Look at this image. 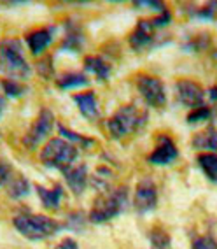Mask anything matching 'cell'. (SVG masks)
Here are the masks:
<instances>
[{
  "mask_svg": "<svg viewBox=\"0 0 217 249\" xmlns=\"http://www.w3.org/2000/svg\"><path fill=\"white\" fill-rule=\"evenodd\" d=\"M0 72L13 81L28 79L32 69L23 54V44L19 39L7 37L0 42Z\"/></svg>",
  "mask_w": 217,
  "mask_h": 249,
  "instance_id": "obj_1",
  "label": "cell"
},
{
  "mask_svg": "<svg viewBox=\"0 0 217 249\" xmlns=\"http://www.w3.org/2000/svg\"><path fill=\"white\" fill-rule=\"evenodd\" d=\"M13 225L28 240H44L48 237L56 235L63 228L62 223H58L56 219L30 213H21L18 216H14Z\"/></svg>",
  "mask_w": 217,
  "mask_h": 249,
  "instance_id": "obj_2",
  "label": "cell"
},
{
  "mask_svg": "<svg viewBox=\"0 0 217 249\" xmlns=\"http://www.w3.org/2000/svg\"><path fill=\"white\" fill-rule=\"evenodd\" d=\"M128 205V188L119 186L114 190L102 192L93 204V209L89 213L91 223H105L112 218L119 216Z\"/></svg>",
  "mask_w": 217,
  "mask_h": 249,
  "instance_id": "obj_3",
  "label": "cell"
},
{
  "mask_svg": "<svg viewBox=\"0 0 217 249\" xmlns=\"http://www.w3.org/2000/svg\"><path fill=\"white\" fill-rule=\"evenodd\" d=\"M147 112L142 111L140 107L133 106H123L121 109L114 112L107 121V128L111 132L114 139H123L130 134H135L147 123Z\"/></svg>",
  "mask_w": 217,
  "mask_h": 249,
  "instance_id": "obj_4",
  "label": "cell"
},
{
  "mask_svg": "<svg viewBox=\"0 0 217 249\" xmlns=\"http://www.w3.org/2000/svg\"><path fill=\"white\" fill-rule=\"evenodd\" d=\"M77 146L70 144L65 139H51L40 151V161L46 167L58 169L62 172H67L74 167V161L77 160Z\"/></svg>",
  "mask_w": 217,
  "mask_h": 249,
  "instance_id": "obj_5",
  "label": "cell"
},
{
  "mask_svg": "<svg viewBox=\"0 0 217 249\" xmlns=\"http://www.w3.org/2000/svg\"><path fill=\"white\" fill-rule=\"evenodd\" d=\"M54 126V114L49 109H40L37 120L33 121V124L30 126V130L27 132V135L23 137V146L27 149H35L49 134Z\"/></svg>",
  "mask_w": 217,
  "mask_h": 249,
  "instance_id": "obj_6",
  "label": "cell"
},
{
  "mask_svg": "<svg viewBox=\"0 0 217 249\" xmlns=\"http://www.w3.org/2000/svg\"><path fill=\"white\" fill-rule=\"evenodd\" d=\"M138 93L151 107L161 109L167 104V91H165L163 81L154 76H140L137 81Z\"/></svg>",
  "mask_w": 217,
  "mask_h": 249,
  "instance_id": "obj_7",
  "label": "cell"
},
{
  "mask_svg": "<svg viewBox=\"0 0 217 249\" xmlns=\"http://www.w3.org/2000/svg\"><path fill=\"white\" fill-rule=\"evenodd\" d=\"M133 205L140 214H147L156 209L158 205V188L154 181L149 178H144L137 182L135 186V195H133Z\"/></svg>",
  "mask_w": 217,
  "mask_h": 249,
  "instance_id": "obj_8",
  "label": "cell"
},
{
  "mask_svg": "<svg viewBox=\"0 0 217 249\" xmlns=\"http://www.w3.org/2000/svg\"><path fill=\"white\" fill-rule=\"evenodd\" d=\"M203 88L195 83V81L189 79H182L177 83V98L179 102L182 104L187 109H198V107H203Z\"/></svg>",
  "mask_w": 217,
  "mask_h": 249,
  "instance_id": "obj_9",
  "label": "cell"
},
{
  "mask_svg": "<svg viewBox=\"0 0 217 249\" xmlns=\"http://www.w3.org/2000/svg\"><path fill=\"white\" fill-rule=\"evenodd\" d=\"M179 156V149L168 135H160L158 144L149 155V163L152 165H168Z\"/></svg>",
  "mask_w": 217,
  "mask_h": 249,
  "instance_id": "obj_10",
  "label": "cell"
},
{
  "mask_svg": "<svg viewBox=\"0 0 217 249\" xmlns=\"http://www.w3.org/2000/svg\"><path fill=\"white\" fill-rule=\"evenodd\" d=\"M154 32L156 28L151 19H140L137 23V27H135V30L132 32V36H130V46L135 51H144V49L152 44Z\"/></svg>",
  "mask_w": 217,
  "mask_h": 249,
  "instance_id": "obj_11",
  "label": "cell"
},
{
  "mask_svg": "<svg viewBox=\"0 0 217 249\" xmlns=\"http://www.w3.org/2000/svg\"><path fill=\"white\" fill-rule=\"evenodd\" d=\"M63 174H65V181L72 190V193L74 195H83V192L88 186V167L84 163L74 165L72 169H68Z\"/></svg>",
  "mask_w": 217,
  "mask_h": 249,
  "instance_id": "obj_12",
  "label": "cell"
},
{
  "mask_svg": "<svg viewBox=\"0 0 217 249\" xmlns=\"http://www.w3.org/2000/svg\"><path fill=\"white\" fill-rule=\"evenodd\" d=\"M84 44V36H83V30H81L79 25L76 23H67L65 27V37H63L62 49L63 51H68V53H79Z\"/></svg>",
  "mask_w": 217,
  "mask_h": 249,
  "instance_id": "obj_13",
  "label": "cell"
},
{
  "mask_svg": "<svg viewBox=\"0 0 217 249\" xmlns=\"http://www.w3.org/2000/svg\"><path fill=\"white\" fill-rule=\"evenodd\" d=\"M74 102L79 107V112L84 116L86 120H97L100 111H98V102L93 91H86V93L74 95Z\"/></svg>",
  "mask_w": 217,
  "mask_h": 249,
  "instance_id": "obj_14",
  "label": "cell"
},
{
  "mask_svg": "<svg viewBox=\"0 0 217 249\" xmlns=\"http://www.w3.org/2000/svg\"><path fill=\"white\" fill-rule=\"evenodd\" d=\"M35 192L39 195L40 202L44 205L46 209L51 211H58L60 209V204H62V196H63V188L60 184H56L54 188H44L40 184H35Z\"/></svg>",
  "mask_w": 217,
  "mask_h": 249,
  "instance_id": "obj_15",
  "label": "cell"
},
{
  "mask_svg": "<svg viewBox=\"0 0 217 249\" xmlns=\"http://www.w3.org/2000/svg\"><path fill=\"white\" fill-rule=\"evenodd\" d=\"M53 34H54V28H42V30L32 32L30 36L27 37V44L32 53L35 54V56L42 53L53 42Z\"/></svg>",
  "mask_w": 217,
  "mask_h": 249,
  "instance_id": "obj_16",
  "label": "cell"
},
{
  "mask_svg": "<svg viewBox=\"0 0 217 249\" xmlns=\"http://www.w3.org/2000/svg\"><path fill=\"white\" fill-rule=\"evenodd\" d=\"M84 69L88 72H91L98 81H107L111 76V65L102 56H86Z\"/></svg>",
  "mask_w": 217,
  "mask_h": 249,
  "instance_id": "obj_17",
  "label": "cell"
},
{
  "mask_svg": "<svg viewBox=\"0 0 217 249\" xmlns=\"http://www.w3.org/2000/svg\"><path fill=\"white\" fill-rule=\"evenodd\" d=\"M193 147L195 149H212L217 151V130L214 126H208L207 130L200 132L193 139Z\"/></svg>",
  "mask_w": 217,
  "mask_h": 249,
  "instance_id": "obj_18",
  "label": "cell"
},
{
  "mask_svg": "<svg viewBox=\"0 0 217 249\" xmlns=\"http://www.w3.org/2000/svg\"><path fill=\"white\" fill-rule=\"evenodd\" d=\"M30 193V182L25 176H18V178H13L7 182V195L14 200H19V198H25V196Z\"/></svg>",
  "mask_w": 217,
  "mask_h": 249,
  "instance_id": "obj_19",
  "label": "cell"
},
{
  "mask_svg": "<svg viewBox=\"0 0 217 249\" xmlns=\"http://www.w3.org/2000/svg\"><path fill=\"white\" fill-rule=\"evenodd\" d=\"M88 83H89V79L84 74H81V72H67V74H63V76L56 81V85L60 89L81 88V86H86Z\"/></svg>",
  "mask_w": 217,
  "mask_h": 249,
  "instance_id": "obj_20",
  "label": "cell"
},
{
  "mask_svg": "<svg viewBox=\"0 0 217 249\" xmlns=\"http://www.w3.org/2000/svg\"><path fill=\"white\" fill-rule=\"evenodd\" d=\"M198 165L210 181L217 182V155L216 153H201V155L198 156Z\"/></svg>",
  "mask_w": 217,
  "mask_h": 249,
  "instance_id": "obj_21",
  "label": "cell"
},
{
  "mask_svg": "<svg viewBox=\"0 0 217 249\" xmlns=\"http://www.w3.org/2000/svg\"><path fill=\"white\" fill-rule=\"evenodd\" d=\"M149 242L152 249H170L172 239H170L168 231L161 227H154L149 231Z\"/></svg>",
  "mask_w": 217,
  "mask_h": 249,
  "instance_id": "obj_22",
  "label": "cell"
},
{
  "mask_svg": "<svg viewBox=\"0 0 217 249\" xmlns=\"http://www.w3.org/2000/svg\"><path fill=\"white\" fill-rule=\"evenodd\" d=\"M58 134L62 135V139H65V141H68L70 144H74L77 147H86V146H91L93 144V139H86L84 135H81V134H76V132H72V130L65 128V126H58Z\"/></svg>",
  "mask_w": 217,
  "mask_h": 249,
  "instance_id": "obj_23",
  "label": "cell"
},
{
  "mask_svg": "<svg viewBox=\"0 0 217 249\" xmlns=\"http://www.w3.org/2000/svg\"><path fill=\"white\" fill-rule=\"evenodd\" d=\"M208 44H210L208 34H198L196 37H191V39L187 40V44H184L182 48L186 49V51L196 53V51H203L205 48H208Z\"/></svg>",
  "mask_w": 217,
  "mask_h": 249,
  "instance_id": "obj_24",
  "label": "cell"
},
{
  "mask_svg": "<svg viewBox=\"0 0 217 249\" xmlns=\"http://www.w3.org/2000/svg\"><path fill=\"white\" fill-rule=\"evenodd\" d=\"M2 89H4V93L11 98L21 97V95H25V91H27V88H25L19 81H13V79L2 81Z\"/></svg>",
  "mask_w": 217,
  "mask_h": 249,
  "instance_id": "obj_25",
  "label": "cell"
},
{
  "mask_svg": "<svg viewBox=\"0 0 217 249\" xmlns=\"http://www.w3.org/2000/svg\"><path fill=\"white\" fill-rule=\"evenodd\" d=\"M187 13H189L191 16H195V18L208 19L217 13V2H208V4L200 5V7H196V9H189Z\"/></svg>",
  "mask_w": 217,
  "mask_h": 249,
  "instance_id": "obj_26",
  "label": "cell"
},
{
  "mask_svg": "<svg viewBox=\"0 0 217 249\" xmlns=\"http://www.w3.org/2000/svg\"><path fill=\"white\" fill-rule=\"evenodd\" d=\"M210 116H212V109L203 106V107H198V109H193V111L187 114L186 121L189 124H195V123H200V121H207Z\"/></svg>",
  "mask_w": 217,
  "mask_h": 249,
  "instance_id": "obj_27",
  "label": "cell"
},
{
  "mask_svg": "<svg viewBox=\"0 0 217 249\" xmlns=\"http://www.w3.org/2000/svg\"><path fill=\"white\" fill-rule=\"evenodd\" d=\"M84 214L83 213H72L70 216H68V219H67V223L63 225V228H70V230L77 231V230H83L84 228Z\"/></svg>",
  "mask_w": 217,
  "mask_h": 249,
  "instance_id": "obj_28",
  "label": "cell"
},
{
  "mask_svg": "<svg viewBox=\"0 0 217 249\" xmlns=\"http://www.w3.org/2000/svg\"><path fill=\"white\" fill-rule=\"evenodd\" d=\"M193 249H217V240L210 235L196 237L193 240Z\"/></svg>",
  "mask_w": 217,
  "mask_h": 249,
  "instance_id": "obj_29",
  "label": "cell"
},
{
  "mask_svg": "<svg viewBox=\"0 0 217 249\" xmlns=\"http://www.w3.org/2000/svg\"><path fill=\"white\" fill-rule=\"evenodd\" d=\"M37 72H39V74L44 77V79L53 77L54 69H53V62H51V58H44L42 62L37 63Z\"/></svg>",
  "mask_w": 217,
  "mask_h": 249,
  "instance_id": "obj_30",
  "label": "cell"
},
{
  "mask_svg": "<svg viewBox=\"0 0 217 249\" xmlns=\"http://www.w3.org/2000/svg\"><path fill=\"white\" fill-rule=\"evenodd\" d=\"M11 174H13V167H11L9 161L0 160V188L5 186L7 182L11 181Z\"/></svg>",
  "mask_w": 217,
  "mask_h": 249,
  "instance_id": "obj_31",
  "label": "cell"
},
{
  "mask_svg": "<svg viewBox=\"0 0 217 249\" xmlns=\"http://www.w3.org/2000/svg\"><path fill=\"white\" fill-rule=\"evenodd\" d=\"M152 21V25H154V28L158 30V28H163V27H167L170 21H172V14L168 13V9L165 11V13H161L160 16H156L154 19H151Z\"/></svg>",
  "mask_w": 217,
  "mask_h": 249,
  "instance_id": "obj_32",
  "label": "cell"
},
{
  "mask_svg": "<svg viewBox=\"0 0 217 249\" xmlns=\"http://www.w3.org/2000/svg\"><path fill=\"white\" fill-rule=\"evenodd\" d=\"M133 5H135V7H149V9H154V11H158V13H165V11H167L165 4L154 2V0H149V2H135Z\"/></svg>",
  "mask_w": 217,
  "mask_h": 249,
  "instance_id": "obj_33",
  "label": "cell"
},
{
  "mask_svg": "<svg viewBox=\"0 0 217 249\" xmlns=\"http://www.w3.org/2000/svg\"><path fill=\"white\" fill-rule=\"evenodd\" d=\"M54 249H79V244L74 239H70V237H65L63 240L58 242V246Z\"/></svg>",
  "mask_w": 217,
  "mask_h": 249,
  "instance_id": "obj_34",
  "label": "cell"
},
{
  "mask_svg": "<svg viewBox=\"0 0 217 249\" xmlns=\"http://www.w3.org/2000/svg\"><path fill=\"white\" fill-rule=\"evenodd\" d=\"M208 97H210L212 102H217V86H214V88L208 89Z\"/></svg>",
  "mask_w": 217,
  "mask_h": 249,
  "instance_id": "obj_35",
  "label": "cell"
},
{
  "mask_svg": "<svg viewBox=\"0 0 217 249\" xmlns=\"http://www.w3.org/2000/svg\"><path fill=\"white\" fill-rule=\"evenodd\" d=\"M4 107H5V100H4V97H0V116L4 112Z\"/></svg>",
  "mask_w": 217,
  "mask_h": 249,
  "instance_id": "obj_36",
  "label": "cell"
},
{
  "mask_svg": "<svg viewBox=\"0 0 217 249\" xmlns=\"http://www.w3.org/2000/svg\"><path fill=\"white\" fill-rule=\"evenodd\" d=\"M214 60H217V51H216V53H214Z\"/></svg>",
  "mask_w": 217,
  "mask_h": 249,
  "instance_id": "obj_37",
  "label": "cell"
}]
</instances>
